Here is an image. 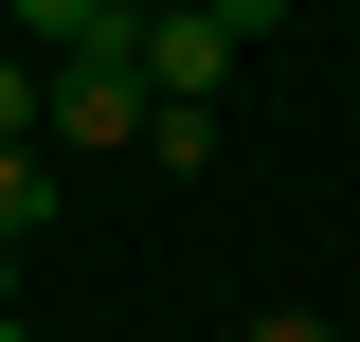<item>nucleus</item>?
<instances>
[{"label": "nucleus", "instance_id": "1", "mask_svg": "<svg viewBox=\"0 0 360 342\" xmlns=\"http://www.w3.org/2000/svg\"><path fill=\"white\" fill-rule=\"evenodd\" d=\"M54 163H108V144H144V0H108L72 54H54Z\"/></svg>", "mask_w": 360, "mask_h": 342}, {"label": "nucleus", "instance_id": "2", "mask_svg": "<svg viewBox=\"0 0 360 342\" xmlns=\"http://www.w3.org/2000/svg\"><path fill=\"white\" fill-rule=\"evenodd\" d=\"M234 72H252V18H234V0H144V90L217 108Z\"/></svg>", "mask_w": 360, "mask_h": 342}, {"label": "nucleus", "instance_id": "3", "mask_svg": "<svg viewBox=\"0 0 360 342\" xmlns=\"http://www.w3.org/2000/svg\"><path fill=\"white\" fill-rule=\"evenodd\" d=\"M37 216H54V144H0V253H18Z\"/></svg>", "mask_w": 360, "mask_h": 342}, {"label": "nucleus", "instance_id": "4", "mask_svg": "<svg viewBox=\"0 0 360 342\" xmlns=\"http://www.w3.org/2000/svg\"><path fill=\"white\" fill-rule=\"evenodd\" d=\"M0 18H18V54H37V72H54V54H72L90 18H108V0H0Z\"/></svg>", "mask_w": 360, "mask_h": 342}, {"label": "nucleus", "instance_id": "5", "mask_svg": "<svg viewBox=\"0 0 360 342\" xmlns=\"http://www.w3.org/2000/svg\"><path fill=\"white\" fill-rule=\"evenodd\" d=\"M54 127V72H37V54H0V144H37Z\"/></svg>", "mask_w": 360, "mask_h": 342}, {"label": "nucleus", "instance_id": "6", "mask_svg": "<svg viewBox=\"0 0 360 342\" xmlns=\"http://www.w3.org/2000/svg\"><path fill=\"white\" fill-rule=\"evenodd\" d=\"M252 342H342V324H324V306H270V324H252Z\"/></svg>", "mask_w": 360, "mask_h": 342}, {"label": "nucleus", "instance_id": "7", "mask_svg": "<svg viewBox=\"0 0 360 342\" xmlns=\"http://www.w3.org/2000/svg\"><path fill=\"white\" fill-rule=\"evenodd\" d=\"M234 18H252V37H270V18H288V0H234Z\"/></svg>", "mask_w": 360, "mask_h": 342}, {"label": "nucleus", "instance_id": "8", "mask_svg": "<svg viewBox=\"0 0 360 342\" xmlns=\"http://www.w3.org/2000/svg\"><path fill=\"white\" fill-rule=\"evenodd\" d=\"M0 342H37V324H18V306H0Z\"/></svg>", "mask_w": 360, "mask_h": 342}, {"label": "nucleus", "instance_id": "9", "mask_svg": "<svg viewBox=\"0 0 360 342\" xmlns=\"http://www.w3.org/2000/svg\"><path fill=\"white\" fill-rule=\"evenodd\" d=\"M0 306H18V253H0Z\"/></svg>", "mask_w": 360, "mask_h": 342}]
</instances>
